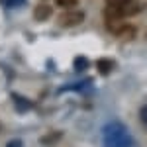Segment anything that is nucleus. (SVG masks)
<instances>
[{"label": "nucleus", "mask_w": 147, "mask_h": 147, "mask_svg": "<svg viewBox=\"0 0 147 147\" xmlns=\"http://www.w3.org/2000/svg\"><path fill=\"white\" fill-rule=\"evenodd\" d=\"M84 65H86L84 61H77V69H82V67H84Z\"/></svg>", "instance_id": "6e6552de"}, {"label": "nucleus", "mask_w": 147, "mask_h": 147, "mask_svg": "<svg viewBox=\"0 0 147 147\" xmlns=\"http://www.w3.org/2000/svg\"><path fill=\"white\" fill-rule=\"evenodd\" d=\"M77 4V0H57V6H61V8H73Z\"/></svg>", "instance_id": "39448f33"}, {"label": "nucleus", "mask_w": 147, "mask_h": 147, "mask_svg": "<svg viewBox=\"0 0 147 147\" xmlns=\"http://www.w3.org/2000/svg\"><path fill=\"white\" fill-rule=\"evenodd\" d=\"M84 20V14L80 10H69V12H63L59 16V24L63 28H73V26H79L80 22Z\"/></svg>", "instance_id": "f257e3e1"}, {"label": "nucleus", "mask_w": 147, "mask_h": 147, "mask_svg": "<svg viewBox=\"0 0 147 147\" xmlns=\"http://www.w3.org/2000/svg\"><path fill=\"white\" fill-rule=\"evenodd\" d=\"M139 116H141V122L147 125V106H143L141 108V112H139Z\"/></svg>", "instance_id": "423d86ee"}, {"label": "nucleus", "mask_w": 147, "mask_h": 147, "mask_svg": "<svg viewBox=\"0 0 147 147\" xmlns=\"http://www.w3.org/2000/svg\"><path fill=\"white\" fill-rule=\"evenodd\" d=\"M127 2L129 0H106V8H120V6H124Z\"/></svg>", "instance_id": "20e7f679"}, {"label": "nucleus", "mask_w": 147, "mask_h": 147, "mask_svg": "<svg viewBox=\"0 0 147 147\" xmlns=\"http://www.w3.org/2000/svg\"><path fill=\"white\" fill-rule=\"evenodd\" d=\"M8 147H22V143H20V141H10Z\"/></svg>", "instance_id": "0eeeda50"}, {"label": "nucleus", "mask_w": 147, "mask_h": 147, "mask_svg": "<svg viewBox=\"0 0 147 147\" xmlns=\"http://www.w3.org/2000/svg\"><path fill=\"white\" fill-rule=\"evenodd\" d=\"M18 2H20V0H10V4H18Z\"/></svg>", "instance_id": "1a4fd4ad"}, {"label": "nucleus", "mask_w": 147, "mask_h": 147, "mask_svg": "<svg viewBox=\"0 0 147 147\" xmlns=\"http://www.w3.org/2000/svg\"><path fill=\"white\" fill-rule=\"evenodd\" d=\"M96 69H98L100 75H108V73L114 69V63L110 61V59H100V61L96 63Z\"/></svg>", "instance_id": "7ed1b4c3"}, {"label": "nucleus", "mask_w": 147, "mask_h": 147, "mask_svg": "<svg viewBox=\"0 0 147 147\" xmlns=\"http://www.w3.org/2000/svg\"><path fill=\"white\" fill-rule=\"evenodd\" d=\"M49 16H51V8H49L47 4H39V6L34 10V18L37 20V22H45Z\"/></svg>", "instance_id": "f03ea898"}]
</instances>
